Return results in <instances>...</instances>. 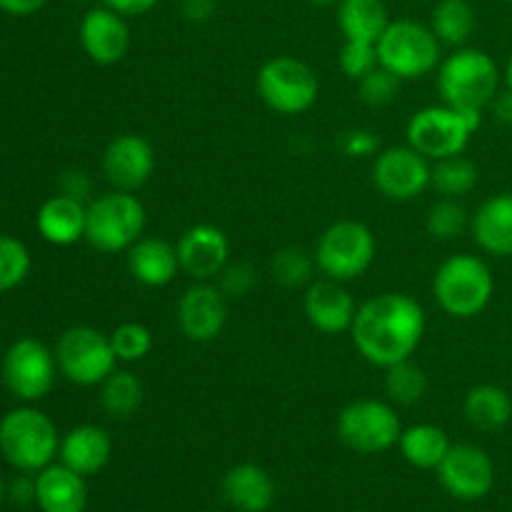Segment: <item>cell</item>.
Segmentation results:
<instances>
[{
  "label": "cell",
  "instance_id": "14",
  "mask_svg": "<svg viewBox=\"0 0 512 512\" xmlns=\"http://www.w3.org/2000/svg\"><path fill=\"white\" fill-rule=\"evenodd\" d=\"M440 483L453 498L480 500L493 490L495 465L483 448L470 443L450 445L438 468Z\"/></svg>",
  "mask_w": 512,
  "mask_h": 512
},
{
  "label": "cell",
  "instance_id": "39",
  "mask_svg": "<svg viewBox=\"0 0 512 512\" xmlns=\"http://www.w3.org/2000/svg\"><path fill=\"white\" fill-rule=\"evenodd\" d=\"M258 283V273L248 263H228L218 275V288L225 298H245Z\"/></svg>",
  "mask_w": 512,
  "mask_h": 512
},
{
  "label": "cell",
  "instance_id": "13",
  "mask_svg": "<svg viewBox=\"0 0 512 512\" xmlns=\"http://www.w3.org/2000/svg\"><path fill=\"white\" fill-rule=\"evenodd\" d=\"M433 165L410 145H393L375 155L373 183L388 200L408 203L430 188Z\"/></svg>",
  "mask_w": 512,
  "mask_h": 512
},
{
  "label": "cell",
  "instance_id": "50",
  "mask_svg": "<svg viewBox=\"0 0 512 512\" xmlns=\"http://www.w3.org/2000/svg\"><path fill=\"white\" fill-rule=\"evenodd\" d=\"M355 512H368V510H355Z\"/></svg>",
  "mask_w": 512,
  "mask_h": 512
},
{
  "label": "cell",
  "instance_id": "6",
  "mask_svg": "<svg viewBox=\"0 0 512 512\" xmlns=\"http://www.w3.org/2000/svg\"><path fill=\"white\" fill-rule=\"evenodd\" d=\"M378 58L380 65L400 80L425 78L443 63V43L430 25L418 20H390L378 40Z\"/></svg>",
  "mask_w": 512,
  "mask_h": 512
},
{
  "label": "cell",
  "instance_id": "46",
  "mask_svg": "<svg viewBox=\"0 0 512 512\" xmlns=\"http://www.w3.org/2000/svg\"><path fill=\"white\" fill-rule=\"evenodd\" d=\"M490 110H493V115L500 123L512 125V90L505 88L503 93L495 95L493 103H490Z\"/></svg>",
  "mask_w": 512,
  "mask_h": 512
},
{
  "label": "cell",
  "instance_id": "33",
  "mask_svg": "<svg viewBox=\"0 0 512 512\" xmlns=\"http://www.w3.org/2000/svg\"><path fill=\"white\" fill-rule=\"evenodd\" d=\"M315 255L305 253L303 248H283L273 255L270 263V273H273L275 283L283 288H303V285L313 283L315 273Z\"/></svg>",
  "mask_w": 512,
  "mask_h": 512
},
{
  "label": "cell",
  "instance_id": "51",
  "mask_svg": "<svg viewBox=\"0 0 512 512\" xmlns=\"http://www.w3.org/2000/svg\"><path fill=\"white\" fill-rule=\"evenodd\" d=\"M505 3H510V5H512V0H505Z\"/></svg>",
  "mask_w": 512,
  "mask_h": 512
},
{
  "label": "cell",
  "instance_id": "18",
  "mask_svg": "<svg viewBox=\"0 0 512 512\" xmlns=\"http://www.w3.org/2000/svg\"><path fill=\"white\" fill-rule=\"evenodd\" d=\"M80 45L85 55L98 65H115L128 55L130 28L125 18L105 5H95L80 20Z\"/></svg>",
  "mask_w": 512,
  "mask_h": 512
},
{
  "label": "cell",
  "instance_id": "30",
  "mask_svg": "<svg viewBox=\"0 0 512 512\" xmlns=\"http://www.w3.org/2000/svg\"><path fill=\"white\" fill-rule=\"evenodd\" d=\"M100 405L115 420H125L138 413L140 405H143V383H140L138 375L115 368L100 383Z\"/></svg>",
  "mask_w": 512,
  "mask_h": 512
},
{
  "label": "cell",
  "instance_id": "34",
  "mask_svg": "<svg viewBox=\"0 0 512 512\" xmlns=\"http://www.w3.org/2000/svg\"><path fill=\"white\" fill-rule=\"evenodd\" d=\"M470 225L468 208L458 198H443L428 210L425 228L435 240H453Z\"/></svg>",
  "mask_w": 512,
  "mask_h": 512
},
{
  "label": "cell",
  "instance_id": "42",
  "mask_svg": "<svg viewBox=\"0 0 512 512\" xmlns=\"http://www.w3.org/2000/svg\"><path fill=\"white\" fill-rule=\"evenodd\" d=\"M180 10L190 23H208L218 10V0H180Z\"/></svg>",
  "mask_w": 512,
  "mask_h": 512
},
{
  "label": "cell",
  "instance_id": "5",
  "mask_svg": "<svg viewBox=\"0 0 512 512\" xmlns=\"http://www.w3.org/2000/svg\"><path fill=\"white\" fill-rule=\"evenodd\" d=\"M483 123L480 110H463L453 105H428L410 118L408 145L428 160H443L450 155H463L470 138Z\"/></svg>",
  "mask_w": 512,
  "mask_h": 512
},
{
  "label": "cell",
  "instance_id": "52",
  "mask_svg": "<svg viewBox=\"0 0 512 512\" xmlns=\"http://www.w3.org/2000/svg\"><path fill=\"white\" fill-rule=\"evenodd\" d=\"M78 3H83V0H78Z\"/></svg>",
  "mask_w": 512,
  "mask_h": 512
},
{
  "label": "cell",
  "instance_id": "19",
  "mask_svg": "<svg viewBox=\"0 0 512 512\" xmlns=\"http://www.w3.org/2000/svg\"><path fill=\"white\" fill-rule=\"evenodd\" d=\"M303 308L308 323L325 335L350 333L355 313H358L353 295L343 288V283L330 278L315 280L308 285Z\"/></svg>",
  "mask_w": 512,
  "mask_h": 512
},
{
  "label": "cell",
  "instance_id": "10",
  "mask_svg": "<svg viewBox=\"0 0 512 512\" xmlns=\"http://www.w3.org/2000/svg\"><path fill=\"white\" fill-rule=\"evenodd\" d=\"M53 353L60 375L80 388L100 385L118 365L110 335L100 333L90 325H75V328L65 330L55 343Z\"/></svg>",
  "mask_w": 512,
  "mask_h": 512
},
{
  "label": "cell",
  "instance_id": "25",
  "mask_svg": "<svg viewBox=\"0 0 512 512\" xmlns=\"http://www.w3.org/2000/svg\"><path fill=\"white\" fill-rule=\"evenodd\" d=\"M223 495L235 510L265 512L275 500V483L260 465L240 463L225 473Z\"/></svg>",
  "mask_w": 512,
  "mask_h": 512
},
{
  "label": "cell",
  "instance_id": "32",
  "mask_svg": "<svg viewBox=\"0 0 512 512\" xmlns=\"http://www.w3.org/2000/svg\"><path fill=\"white\" fill-rule=\"evenodd\" d=\"M385 393L398 405H415L428 393V378L413 360L385 368Z\"/></svg>",
  "mask_w": 512,
  "mask_h": 512
},
{
  "label": "cell",
  "instance_id": "26",
  "mask_svg": "<svg viewBox=\"0 0 512 512\" xmlns=\"http://www.w3.org/2000/svg\"><path fill=\"white\" fill-rule=\"evenodd\" d=\"M388 25L385 0H338V28L345 40L378 43Z\"/></svg>",
  "mask_w": 512,
  "mask_h": 512
},
{
  "label": "cell",
  "instance_id": "16",
  "mask_svg": "<svg viewBox=\"0 0 512 512\" xmlns=\"http://www.w3.org/2000/svg\"><path fill=\"white\" fill-rule=\"evenodd\" d=\"M228 323V300L213 283H195L180 295L178 328L193 343H213Z\"/></svg>",
  "mask_w": 512,
  "mask_h": 512
},
{
  "label": "cell",
  "instance_id": "15",
  "mask_svg": "<svg viewBox=\"0 0 512 512\" xmlns=\"http://www.w3.org/2000/svg\"><path fill=\"white\" fill-rule=\"evenodd\" d=\"M103 175L115 190L135 193L155 173V150L143 135H115L103 150Z\"/></svg>",
  "mask_w": 512,
  "mask_h": 512
},
{
  "label": "cell",
  "instance_id": "29",
  "mask_svg": "<svg viewBox=\"0 0 512 512\" xmlns=\"http://www.w3.org/2000/svg\"><path fill=\"white\" fill-rule=\"evenodd\" d=\"M478 15L468 0H440L430 15V28L438 40L450 48H465L475 33Z\"/></svg>",
  "mask_w": 512,
  "mask_h": 512
},
{
  "label": "cell",
  "instance_id": "49",
  "mask_svg": "<svg viewBox=\"0 0 512 512\" xmlns=\"http://www.w3.org/2000/svg\"><path fill=\"white\" fill-rule=\"evenodd\" d=\"M5 500V485H3V478H0V505H3Z\"/></svg>",
  "mask_w": 512,
  "mask_h": 512
},
{
  "label": "cell",
  "instance_id": "12",
  "mask_svg": "<svg viewBox=\"0 0 512 512\" xmlns=\"http://www.w3.org/2000/svg\"><path fill=\"white\" fill-rule=\"evenodd\" d=\"M58 363L55 353L35 338H20L3 358V380L23 403H38L53 390Z\"/></svg>",
  "mask_w": 512,
  "mask_h": 512
},
{
  "label": "cell",
  "instance_id": "40",
  "mask_svg": "<svg viewBox=\"0 0 512 512\" xmlns=\"http://www.w3.org/2000/svg\"><path fill=\"white\" fill-rule=\"evenodd\" d=\"M338 145L348 158H368V155H378V148H380L375 133H370V130H363V128H355V130H348V133H343V138H340Z\"/></svg>",
  "mask_w": 512,
  "mask_h": 512
},
{
  "label": "cell",
  "instance_id": "45",
  "mask_svg": "<svg viewBox=\"0 0 512 512\" xmlns=\"http://www.w3.org/2000/svg\"><path fill=\"white\" fill-rule=\"evenodd\" d=\"M8 495H10V500H13V503H18V505L33 503V500H35V480H30L28 475L13 480Z\"/></svg>",
  "mask_w": 512,
  "mask_h": 512
},
{
  "label": "cell",
  "instance_id": "27",
  "mask_svg": "<svg viewBox=\"0 0 512 512\" xmlns=\"http://www.w3.org/2000/svg\"><path fill=\"white\" fill-rule=\"evenodd\" d=\"M398 448L413 468L438 470L445 455H448L450 440L448 433L443 428H438V425L420 423L403 430V435L398 440Z\"/></svg>",
  "mask_w": 512,
  "mask_h": 512
},
{
  "label": "cell",
  "instance_id": "44",
  "mask_svg": "<svg viewBox=\"0 0 512 512\" xmlns=\"http://www.w3.org/2000/svg\"><path fill=\"white\" fill-rule=\"evenodd\" d=\"M48 0H0V10L15 18H25V15L38 13Z\"/></svg>",
  "mask_w": 512,
  "mask_h": 512
},
{
  "label": "cell",
  "instance_id": "43",
  "mask_svg": "<svg viewBox=\"0 0 512 512\" xmlns=\"http://www.w3.org/2000/svg\"><path fill=\"white\" fill-rule=\"evenodd\" d=\"M63 193L70 195V198L85 200V195L90 193L88 175L80 173V170H73V173H65L63 175Z\"/></svg>",
  "mask_w": 512,
  "mask_h": 512
},
{
  "label": "cell",
  "instance_id": "1",
  "mask_svg": "<svg viewBox=\"0 0 512 512\" xmlns=\"http://www.w3.org/2000/svg\"><path fill=\"white\" fill-rule=\"evenodd\" d=\"M423 335V305L405 293H383L365 300L350 328L358 353L383 370L413 358Z\"/></svg>",
  "mask_w": 512,
  "mask_h": 512
},
{
  "label": "cell",
  "instance_id": "20",
  "mask_svg": "<svg viewBox=\"0 0 512 512\" xmlns=\"http://www.w3.org/2000/svg\"><path fill=\"white\" fill-rule=\"evenodd\" d=\"M473 238L485 253L495 258L512 255V190L490 195L480 208L470 215Z\"/></svg>",
  "mask_w": 512,
  "mask_h": 512
},
{
  "label": "cell",
  "instance_id": "41",
  "mask_svg": "<svg viewBox=\"0 0 512 512\" xmlns=\"http://www.w3.org/2000/svg\"><path fill=\"white\" fill-rule=\"evenodd\" d=\"M100 3L120 13L123 18H140V15L150 13L160 0H100Z\"/></svg>",
  "mask_w": 512,
  "mask_h": 512
},
{
  "label": "cell",
  "instance_id": "36",
  "mask_svg": "<svg viewBox=\"0 0 512 512\" xmlns=\"http://www.w3.org/2000/svg\"><path fill=\"white\" fill-rule=\"evenodd\" d=\"M30 273V253L13 235H0V293L18 288Z\"/></svg>",
  "mask_w": 512,
  "mask_h": 512
},
{
  "label": "cell",
  "instance_id": "23",
  "mask_svg": "<svg viewBox=\"0 0 512 512\" xmlns=\"http://www.w3.org/2000/svg\"><path fill=\"white\" fill-rule=\"evenodd\" d=\"M128 270L145 288H165L180 270L178 248L163 238H140L128 250Z\"/></svg>",
  "mask_w": 512,
  "mask_h": 512
},
{
  "label": "cell",
  "instance_id": "4",
  "mask_svg": "<svg viewBox=\"0 0 512 512\" xmlns=\"http://www.w3.org/2000/svg\"><path fill=\"white\" fill-rule=\"evenodd\" d=\"M58 450V428L38 408H15L0 420V453L20 473H40Z\"/></svg>",
  "mask_w": 512,
  "mask_h": 512
},
{
  "label": "cell",
  "instance_id": "21",
  "mask_svg": "<svg viewBox=\"0 0 512 512\" xmlns=\"http://www.w3.org/2000/svg\"><path fill=\"white\" fill-rule=\"evenodd\" d=\"M85 215H88V205L83 200L60 193L40 205L35 225L45 243L65 248L85 238Z\"/></svg>",
  "mask_w": 512,
  "mask_h": 512
},
{
  "label": "cell",
  "instance_id": "8",
  "mask_svg": "<svg viewBox=\"0 0 512 512\" xmlns=\"http://www.w3.org/2000/svg\"><path fill=\"white\" fill-rule=\"evenodd\" d=\"M375 243L373 230L358 220H338L323 230L315 245V265L320 273L338 283L360 278L373 265Z\"/></svg>",
  "mask_w": 512,
  "mask_h": 512
},
{
  "label": "cell",
  "instance_id": "7",
  "mask_svg": "<svg viewBox=\"0 0 512 512\" xmlns=\"http://www.w3.org/2000/svg\"><path fill=\"white\" fill-rule=\"evenodd\" d=\"M145 230V208L133 193L113 190L88 205L85 240L98 253L113 255L130 250Z\"/></svg>",
  "mask_w": 512,
  "mask_h": 512
},
{
  "label": "cell",
  "instance_id": "2",
  "mask_svg": "<svg viewBox=\"0 0 512 512\" xmlns=\"http://www.w3.org/2000/svg\"><path fill=\"white\" fill-rule=\"evenodd\" d=\"M438 90L443 103L483 113L500 93L498 63L485 50L455 48V53L440 63Z\"/></svg>",
  "mask_w": 512,
  "mask_h": 512
},
{
  "label": "cell",
  "instance_id": "22",
  "mask_svg": "<svg viewBox=\"0 0 512 512\" xmlns=\"http://www.w3.org/2000/svg\"><path fill=\"white\" fill-rule=\"evenodd\" d=\"M35 503L43 512H83L88 503L85 478L68 465L50 463L35 478Z\"/></svg>",
  "mask_w": 512,
  "mask_h": 512
},
{
  "label": "cell",
  "instance_id": "48",
  "mask_svg": "<svg viewBox=\"0 0 512 512\" xmlns=\"http://www.w3.org/2000/svg\"><path fill=\"white\" fill-rule=\"evenodd\" d=\"M308 3H313V5H333V3H338V0H308Z\"/></svg>",
  "mask_w": 512,
  "mask_h": 512
},
{
  "label": "cell",
  "instance_id": "35",
  "mask_svg": "<svg viewBox=\"0 0 512 512\" xmlns=\"http://www.w3.org/2000/svg\"><path fill=\"white\" fill-rule=\"evenodd\" d=\"M118 363H140L153 350V333L143 323H123L110 333Z\"/></svg>",
  "mask_w": 512,
  "mask_h": 512
},
{
  "label": "cell",
  "instance_id": "17",
  "mask_svg": "<svg viewBox=\"0 0 512 512\" xmlns=\"http://www.w3.org/2000/svg\"><path fill=\"white\" fill-rule=\"evenodd\" d=\"M175 248H178L180 270L195 283H210L230 263V240L218 225H193L180 235Z\"/></svg>",
  "mask_w": 512,
  "mask_h": 512
},
{
  "label": "cell",
  "instance_id": "47",
  "mask_svg": "<svg viewBox=\"0 0 512 512\" xmlns=\"http://www.w3.org/2000/svg\"><path fill=\"white\" fill-rule=\"evenodd\" d=\"M503 80H505V88L512 90V55H510V58H508V65H505Z\"/></svg>",
  "mask_w": 512,
  "mask_h": 512
},
{
  "label": "cell",
  "instance_id": "38",
  "mask_svg": "<svg viewBox=\"0 0 512 512\" xmlns=\"http://www.w3.org/2000/svg\"><path fill=\"white\" fill-rule=\"evenodd\" d=\"M340 70L350 80H360L368 73H373L380 65L378 43H365V40H345L340 48Z\"/></svg>",
  "mask_w": 512,
  "mask_h": 512
},
{
  "label": "cell",
  "instance_id": "31",
  "mask_svg": "<svg viewBox=\"0 0 512 512\" xmlns=\"http://www.w3.org/2000/svg\"><path fill=\"white\" fill-rule=\"evenodd\" d=\"M478 165L465 155H450V158L435 160L430 173V188L443 198H460L468 195L478 185Z\"/></svg>",
  "mask_w": 512,
  "mask_h": 512
},
{
  "label": "cell",
  "instance_id": "3",
  "mask_svg": "<svg viewBox=\"0 0 512 512\" xmlns=\"http://www.w3.org/2000/svg\"><path fill=\"white\" fill-rule=\"evenodd\" d=\"M493 293V270L478 255H453L440 265L433 278L435 300L450 318H475L488 308Z\"/></svg>",
  "mask_w": 512,
  "mask_h": 512
},
{
  "label": "cell",
  "instance_id": "11",
  "mask_svg": "<svg viewBox=\"0 0 512 512\" xmlns=\"http://www.w3.org/2000/svg\"><path fill=\"white\" fill-rule=\"evenodd\" d=\"M400 435H403V423L393 405L383 400H355L338 415V438L355 453H385L398 445Z\"/></svg>",
  "mask_w": 512,
  "mask_h": 512
},
{
  "label": "cell",
  "instance_id": "9",
  "mask_svg": "<svg viewBox=\"0 0 512 512\" xmlns=\"http://www.w3.org/2000/svg\"><path fill=\"white\" fill-rule=\"evenodd\" d=\"M260 100L278 115H300L315 105L320 80L308 63L293 55H275L255 78Z\"/></svg>",
  "mask_w": 512,
  "mask_h": 512
},
{
  "label": "cell",
  "instance_id": "37",
  "mask_svg": "<svg viewBox=\"0 0 512 512\" xmlns=\"http://www.w3.org/2000/svg\"><path fill=\"white\" fill-rule=\"evenodd\" d=\"M400 83L403 80L395 73H390L388 68L378 65L373 73H368L365 78L358 80V93L360 100L370 108H385V105L393 103L400 93Z\"/></svg>",
  "mask_w": 512,
  "mask_h": 512
},
{
  "label": "cell",
  "instance_id": "28",
  "mask_svg": "<svg viewBox=\"0 0 512 512\" xmlns=\"http://www.w3.org/2000/svg\"><path fill=\"white\" fill-rule=\"evenodd\" d=\"M463 413L473 428L500 430L510 423L512 418V398L500 385H478L465 395Z\"/></svg>",
  "mask_w": 512,
  "mask_h": 512
},
{
  "label": "cell",
  "instance_id": "24",
  "mask_svg": "<svg viewBox=\"0 0 512 512\" xmlns=\"http://www.w3.org/2000/svg\"><path fill=\"white\" fill-rule=\"evenodd\" d=\"M110 453H113V443L110 435L98 425H78L70 430L63 440H60V463L68 465L78 475L88 478V475L100 473L108 465Z\"/></svg>",
  "mask_w": 512,
  "mask_h": 512
}]
</instances>
